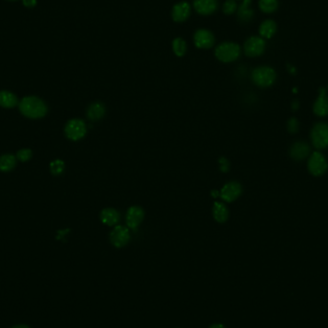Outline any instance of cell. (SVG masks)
Masks as SVG:
<instances>
[{
  "mask_svg": "<svg viewBox=\"0 0 328 328\" xmlns=\"http://www.w3.org/2000/svg\"><path fill=\"white\" fill-rule=\"evenodd\" d=\"M252 0H244L238 9V18L243 22H248L254 16V11L250 8Z\"/></svg>",
  "mask_w": 328,
  "mask_h": 328,
  "instance_id": "7402d4cb",
  "label": "cell"
},
{
  "mask_svg": "<svg viewBox=\"0 0 328 328\" xmlns=\"http://www.w3.org/2000/svg\"><path fill=\"white\" fill-rule=\"evenodd\" d=\"M64 170V162L60 160H56L50 164V171L53 175H60Z\"/></svg>",
  "mask_w": 328,
  "mask_h": 328,
  "instance_id": "d4e9b609",
  "label": "cell"
},
{
  "mask_svg": "<svg viewBox=\"0 0 328 328\" xmlns=\"http://www.w3.org/2000/svg\"><path fill=\"white\" fill-rule=\"evenodd\" d=\"M212 212L214 219L219 223L226 222L228 218V211L223 202H215L212 208Z\"/></svg>",
  "mask_w": 328,
  "mask_h": 328,
  "instance_id": "ffe728a7",
  "label": "cell"
},
{
  "mask_svg": "<svg viewBox=\"0 0 328 328\" xmlns=\"http://www.w3.org/2000/svg\"><path fill=\"white\" fill-rule=\"evenodd\" d=\"M242 193V186L237 182H230L224 186L221 190V198L228 202H234Z\"/></svg>",
  "mask_w": 328,
  "mask_h": 328,
  "instance_id": "30bf717a",
  "label": "cell"
},
{
  "mask_svg": "<svg viewBox=\"0 0 328 328\" xmlns=\"http://www.w3.org/2000/svg\"><path fill=\"white\" fill-rule=\"evenodd\" d=\"M129 228L123 226H116L110 235L112 244L116 248L126 246L130 241Z\"/></svg>",
  "mask_w": 328,
  "mask_h": 328,
  "instance_id": "ba28073f",
  "label": "cell"
},
{
  "mask_svg": "<svg viewBox=\"0 0 328 328\" xmlns=\"http://www.w3.org/2000/svg\"><path fill=\"white\" fill-rule=\"evenodd\" d=\"M310 154V147L307 143L298 141L290 148V156L294 160H304Z\"/></svg>",
  "mask_w": 328,
  "mask_h": 328,
  "instance_id": "4fadbf2b",
  "label": "cell"
},
{
  "mask_svg": "<svg viewBox=\"0 0 328 328\" xmlns=\"http://www.w3.org/2000/svg\"><path fill=\"white\" fill-rule=\"evenodd\" d=\"M12 328H30L28 326H26V324H18V326H12Z\"/></svg>",
  "mask_w": 328,
  "mask_h": 328,
  "instance_id": "4dcf8cb0",
  "label": "cell"
},
{
  "mask_svg": "<svg viewBox=\"0 0 328 328\" xmlns=\"http://www.w3.org/2000/svg\"><path fill=\"white\" fill-rule=\"evenodd\" d=\"M22 4H24V7L32 9L36 6L38 1L36 0H22Z\"/></svg>",
  "mask_w": 328,
  "mask_h": 328,
  "instance_id": "f1b7e54d",
  "label": "cell"
},
{
  "mask_svg": "<svg viewBox=\"0 0 328 328\" xmlns=\"http://www.w3.org/2000/svg\"></svg>",
  "mask_w": 328,
  "mask_h": 328,
  "instance_id": "d6a6232c",
  "label": "cell"
},
{
  "mask_svg": "<svg viewBox=\"0 0 328 328\" xmlns=\"http://www.w3.org/2000/svg\"><path fill=\"white\" fill-rule=\"evenodd\" d=\"M32 154H33V152L30 149L25 148V149H22V150H20L18 152H16V158L18 160H20L22 162H28L29 160H31Z\"/></svg>",
  "mask_w": 328,
  "mask_h": 328,
  "instance_id": "484cf974",
  "label": "cell"
},
{
  "mask_svg": "<svg viewBox=\"0 0 328 328\" xmlns=\"http://www.w3.org/2000/svg\"><path fill=\"white\" fill-rule=\"evenodd\" d=\"M144 218V211L140 206H132L127 211L126 222L130 230H136Z\"/></svg>",
  "mask_w": 328,
  "mask_h": 328,
  "instance_id": "7c38bea8",
  "label": "cell"
},
{
  "mask_svg": "<svg viewBox=\"0 0 328 328\" xmlns=\"http://www.w3.org/2000/svg\"><path fill=\"white\" fill-rule=\"evenodd\" d=\"M20 112L25 118L40 119L46 116L48 108L46 104L38 97L26 96L18 103Z\"/></svg>",
  "mask_w": 328,
  "mask_h": 328,
  "instance_id": "6da1fadb",
  "label": "cell"
},
{
  "mask_svg": "<svg viewBox=\"0 0 328 328\" xmlns=\"http://www.w3.org/2000/svg\"><path fill=\"white\" fill-rule=\"evenodd\" d=\"M218 7L217 0H195L194 8L200 14H210L215 12Z\"/></svg>",
  "mask_w": 328,
  "mask_h": 328,
  "instance_id": "9a60e30c",
  "label": "cell"
},
{
  "mask_svg": "<svg viewBox=\"0 0 328 328\" xmlns=\"http://www.w3.org/2000/svg\"><path fill=\"white\" fill-rule=\"evenodd\" d=\"M16 158L12 154H5L0 156V171L10 172L16 166Z\"/></svg>",
  "mask_w": 328,
  "mask_h": 328,
  "instance_id": "44dd1931",
  "label": "cell"
},
{
  "mask_svg": "<svg viewBox=\"0 0 328 328\" xmlns=\"http://www.w3.org/2000/svg\"><path fill=\"white\" fill-rule=\"evenodd\" d=\"M64 134L70 140H80L86 134V126L81 119H71L66 125Z\"/></svg>",
  "mask_w": 328,
  "mask_h": 328,
  "instance_id": "8992f818",
  "label": "cell"
},
{
  "mask_svg": "<svg viewBox=\"0 0 328 328\" xmlns=\"http://www.w3.org/2000/svg\"><path fill=\"white\" fill-rule=\"evenodd\" d=\"M173 51L178 57L184 56L186 52V42L180 38H175L174 42H173Z\"/></svg>",
  "mask_w": 328,
  "mask_h": 328,
  "instance_id": "cb8c5ba5",
  "label": "cell"
},
{
  "mask_svg": "<svg viewBox=\"0 0 328 328\" xmlns=\"http://www.w3.org/2000/svg\"><path fill=\"white\" fill-rule=\"evenodd\" d=\"M7 1H11V2H14V1H18V0H7Z\"/></svg>",
  "mask_w": 328,
  "mask_h": 328,
  "instance_id": "1f68e13d",
  "label": "cell"
},
{
  "mask_svg": "<svg viewBox=\"0 0 328 328\" xmlns=\"http://www.w3.org/2000/svg\"><path fill=\"white\" fill-rule=\"evenodd\" d=\"M105 106L103 105L102 103L97 102V103H94L90 106V108H88L86 116L90 120L97 121L105 116Z\"/></svg>",
  "mask_w": 328,
  "mask_h": 328,
  "instance_id": "ac0fdd59",
  "label": "cell"
},
{
  "mask_svg": "<svg viewBox=\"0 0 328 328\" xmlns=\"http://www.w3.org/2000/svg\"><path fill=\"white\" fill-rule=\"evenodd\" d=\"M307 168L311 175L315 176H322L328 170V160H326V158L322 152L316 151L309 156Z\"/></svg>",
  "mask_w": 328,
  "mask_h": 328,
  "instance_id": "5b68a950",
  "label": "cell"
},
{
  "mask_svg": "<svg viewBox=\"0 0 328 328\" xmlns=\"http://www.w3.org/2000/svg\"><path fill=\"white\" fill-rule=\"evenodd\" d=\"M100 218L106 226H114L119 221V213L114 208H105L101 212Z\"/></svg>",
  "mask_w": 328,
  "mask_h": 328,
  "instance_id": "d6986e66",
  "label": "cell"
},
{
  "mask_svg": "<svg viewBox=\"0 0 328 328\" xmlns=\"http://www.w3.org/2000/svg\"><path fill=\"white\" fill-rule=\"evenodd\" d=\"M18 103L16 94L9 90H0V106L4 108H12L18 105Z\"/></svg>",
  "mask_w": 328,
  "mask_h": 328,
  "instance_id": "2e32d148",
  "label": "cell"
},
{
  "mask_svg": "<svg viewBox=\"0 0 328 328\" xmlns=\"http://www.w3.org/2000/svg\"><path fill=\"white\" fill-rule=\"evenodd\" d=\"M194 42L198 48L208 49L214 44V36L210 31L206 29H200L194 35Z\"/></svg>",
  "mask_w": 328,
  "mask_h": 328,
  "instance_id": "8fae6325",
  "label": "cell"
},
{
  "mask_svg": "<svg viewBox=\"0 0 328 328\" xmlns=\"http://www.w3.org/2000/svg\"><path fill=\"white\" fill-rule=\"evenodd\" d=\"M252 79L259 88H269L276 80V73L270 66H259L252 73Z\"/></svg>",
  "mask_w": 328,
  "mask_h": 328,
  "instance_id": "7a4b0ae2",
  "label": "cell"
},
{
  "mask_svg": "<svg viewBox=\"0 0 328 328\" xmlns=\"http://www.w3.org/2000/svg\"><path fill=\"white\" fill-rule=\"evenodd\" d=\"M210 328H226L224 326L223 324H213L211 326Z\"/></svg>",
  "mask_w": 328,
  "mask_h": 328,
  "instance_id": "f546056e",
  "label": "cell"
},
{
  "mask_svg": "<svg viewBox=\"0 0 328 328\" xmlns=\"http://www.w3.org/2000/svg\"><path fill=\"white\" fill-rule=\"evenodd\" d=\"M240 46L234 42H224L216 48L215 55L217 59L223 62H230L240 56Z\"/></svg>",
  "mask_w": 328,
  "mask_h": 328,
  "instance_id": "277c9868",
  "label": "cell"
},
{
  "mask_svg": "<svg viewBox=\"0 0 328 328\" xmlns=\"http://www.w3.org/2000/svg\"><path fill=\"white\" fill-rule=\"evenodd\" d=\"M237 5L234 0H228L224 2L223 6V11L226 14H232L236 11Z\"/></svg>",
  "mask_w": 328,
  "mask_h": 328,
  "instance_id": "4316f807",
  "label": "cell"
},
{
  "mask_svg": "<svg viewBox=\"0 0 328 328\" xmlns=\"http://www.w3.org/2000/svg\"><path fill=\"white\" fill-rule=\"evenodd\" d=\"M313 112L320 118L328 116V95L324 88H320L318 90V96L313 106Z\"/></svg>",
  "mask_w": 328,
  "mask_h": 328,
  "instance_id": "9c48e42d",
  "label": "cell"
},
{
  "mask_svg": "<svg viewBox=\"0 0 328 328\" xmlns=\"http://www.w3.org/2000/svg\"><path fill=\"white\" fill-rule=\"evenodd\" d=\"M310 138L312 144L318 150H324L328 147V124L324 122L316 123L312 128Z\"/></svg>",
  "mask_w": 328,
  "mask_h": 328,
  "instance_id": "3957f363",
  "label": "cell"
},
{
  "mask_svg": "<svg viewBox=\"0 0 328 328\" xmlns=\"http://www.w3.org/2000/svg\"><path fill=\"white\" fill-rule=\"evenodd\" d=\"M276 30H278V25L276 24V22H274L272 20H267L260 25L259 34L261 36V38H270L276 33Z\"/></svg>",
  "mask_w": 328,
  "mask_h": 328,
  "instance_id": "e0dca14e",
  "label": "cell"
},
{
  "mask_svg": "<svg viewBox=\"0 0 328 328\" xmlns=\"http://www.w3.org/2000/svg\"><path fill=\"white\" fill-rule=\"evenodd\" d=\"M287 128L290 134H296L298 130V121L296 120V118H290L287 124Z\"/></svg>",
  "mask_w": 328,
  "mask_h": 328,
  "instance_id": "83f0119b",
  "label": "cell"
},
{
  "mask_svg": "<svg viewBox=\"0 0 328 328\" xmlns=\"http://www.w3.org/2000/svg\"><path fill=\"white\" fill-rule=\"evenodd\" d=\"M259 8L265 14L276 12L278 8V0H259Z\"/></svg>",
  "mask_w": 328,
  "mask_h": 328,
  "instance_id": "603a6c76",
  "label": "cell"
},
{
  "mask_svg": "<svg viewBox=\"0 0 328 328\" xmlns=\"http://www.w3.org/2000/svg\"><path fill=\"white\" fill-rule=\"evenodd\" d=\"M265 48H266V42L264 38L260 36H252L244 44L245 54L250 58H254L262 55L265 51Z\"/></svg>",
  "mask_w": 328,
  "mask_h": 328,
  "instance_id": "52a82bcc",
  "label": "cell"
},
{
  "mask_svg": "<svg viewBox=\"0 0 328 328\" xmlns=\"http://www.w3.org/2000/svg\"><path fill=\"white\" fill-rule=\"evenodd\" d=\"M190 14V6L188 2H180L173 7L172 18L176 22H184Z\"/></svg>",
  "mask_w": 328,
  "mask_h": 328,
  "instance_id": "5bb4252c",
  "label": "cell"
}]
</instances>
